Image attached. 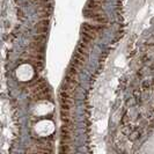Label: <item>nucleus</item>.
Instances as JSON below:
<instances>
[{"mask_svg":"<svg viewBox=\"0 0 154 154\" xmlns=\"http://www.w3.org/2000/svg\"><path fill=\"white\" fill-rule=\"evenodd\" d=\"M54 123L51 121H41L35 125V130L41 137H46L54 132Z\"/></svg>","mask_w":154,"mask_h":154,"instance_id":"1","label":"nucleus"},{"mask_svg":"<svg viewBox=\"0 0 154 154\" xmlns=\"http://www.w3.org/2000/svg\"><path fill=\"white\" fill-rule=\"evenodd\" d=\"M16 75L21 81H28L34 75V71H32L30 65L24 64V65H21L19 69H16Z\"/></svg>","mask_w":154,"mask_h":154,"instance_id":"2","label":"nucleus"}]
</instances>
